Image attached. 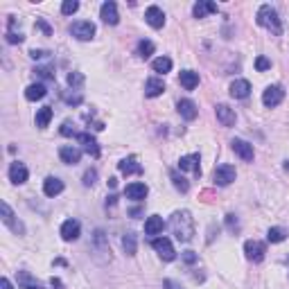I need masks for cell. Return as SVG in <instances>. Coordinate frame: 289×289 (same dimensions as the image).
Wrapping results in <instances>:
<instances>
[{"instance_id": "6da1fadb", "label": "cell", "mask_w": 289, "mask_h": 289, "mask_svg": "<svg viewBox=\"0 0 289 289\" xmlns=\"http://www.w3.org/2000/svg\"><path fill=\"white\" fill-rule=\"evenodd\" d=\"M170 228L179 242H190L194 235V219L187 210H177L170 219Z\"/></svg>"}, {"instance_id": "7a4b0ae2", "label": "cell", "mask_w": 289, "mask_h": 289, "mask_svg": "<svg viewBox=\"0 0 289 289\" xmlns=\"http://www.w3.org/2000/svg\"><path fill=\"white\" fill-rule=\"evenodd\" d=\"M257 25L267 27L269 32H273L276 36L283 34V25H280V18H278V11L273 9L271 5H262L257 9Z\"/></svg>"}, {"instance_id": "3957f363", "label": "cell", "mask_w": 289, "mask_h": 289, "mask_svg": "<svg viewBox=\"0 0 289 289\" xmlns=\"http://www.w3.org/2000/svg\"><path fill=\"white\" fill-rule=\"evenodd\" d=\"M70 34L75 38H79V41H91L95 36V25L91 21H77L70 25Z\"/></svg>"}, {"instance_id": "277c9868", "label": "cell", "mask_w": 289, "mask_h": 289, "mask_svg": "<svg viewBox=\"0 0 289 289\" xmlns=\"http://www.w3.org/2000/svg\"><path fill=\"white\" fill-rule=\"evenodd\" d=\"M235 177H237V172H235V167L233 165H217L215 167V183L217 185H230V183L235 181Z\"/></svg>"}, {"instance_id": "5b68a950", "label": "cell", "mask_w": 289, "mask_h": 289, "mask_svg": "<svg viewBox=\"0 0 289 289\" xmlns=\"http://www.w3.org/2000/svg\"><path fill=\"white\" fill-rule=\"evenodd\" d=\"M283 97H285V91H283V86L278 84H273V86H267V91L262 93V104L264 107H278L280 102H283Z\"/></svg>"}, {"instance_id": "8992f818", "label": "cell", "mask_w": 289, "mask_h": 289, "mask_svg": "<svg viewBox=\"0 0 289 289\" xmlns=\"http://www.w3.org/2000/svg\"><path fill=\"white\" fill-rule=\"evenodd\" d=\"M151 247H154V251L158 253L163 260H167V262L177 257V251H174V247H172V242L167 240V237H156V240L151 242Z\"/></svg>"}, {"instance_id": "52a82bcc", "label": "cell", "mask_w": 289, "mask_h": 289, "mask_svg": "<svg viewBox=\"0 0 289 289\" xmlns=\"http://www.w3.org/2000/svg\"><path fill=\"white\" fill-rule=\"evenodd\" d=\"M244 253H247V257L249 260H253V262H262L264 253H267V247H264L262 242H257V240H249L247 244H244Z\"/></svg>"}, {"instance_id": "ba28073f", "label": "cell", "mask_w": 289, "mask_h": 289, "mask_svg": "<svg viewBox=\"0 0 289 289\" xmlns=\"http://www.w3.org/2000/svg\"><path fill=\"white\" fill-rule=\"evenodd\" d=\"M230 147H233V151L240 156L242 161H247V163H251L253 156H255V151H253V144H249L247 140H242V138H235L233 143H230Z\"/></svg>"}, {"instance_id": "9c48e42d", "label": "cell", "mask_w": 289, "mask_h": 289, "mask_svg": "<svg viewBox=\"0 0 289 289\" xmlns=\"http://www.w3.org/2000/svg\"><path fill=\"white\" fill-rule=\"evenodd\" d=\"M144 21L149 23L151 27H156V30H161V27L165 25V14H163L161 7L151 5V7H147V11H144Z\"/></svg>"}, {"instance_id": "30bf717a", "label": "cell", "mask_w": 289, "mask_h": 289, "mask_svg": "<svg viewBox=\"0 0 289 289\" xmlns=\"http://www.w3.org/2000/svg\"><path fill=\"white\" fill-rule=\"evenodd\" d=\"M0 210H2V224L9 226L16 235H18V233H23V224H21V221H16V217H14V213H11L9 204H5V201H2V204H0Z\"/></svg>"}, {"instance_id": "8fae6325", "label": "cell", "mask_w": 289, "mask_h": 289, "mask_svg": "<svg viewBox=\"0 0 289 289\" xmlns=\"http://www.w3.org/2000/svg\"><path fill=\"white\" fill-rule=\"evenodd\" d=\"M215 113H217V120H219L224 127H233L235 120H237L235 111H233L230 107H226V104H217V107H215Z\"/></svg>"}, {"instance_id": "7c38bea8", "label": "cell", "mask_w": 289, "mask_h": 289, "mask_svg": "<svg viewBox=\"0 0 289 289\" xmlns=\"http://www.w3.org/2000/svg\"><path fill=\"white\" fill-rule=\"evenodd\" d=\"M59 158L64 163H68V165H77L81 161V151L77 147H72V144H64L59 149Z\"/></svg>"}, {"instance_id": "4fadbf2b", "label": "cell", "mask_w": 289, "mask_h": 289, "mask_svg": "<svg viewBox=\"0 0 289 289\" xmlns=\"http://www.w3.org/2000/svg\"><path fill=\"white\" fill-rule=\"evenodd\" d=\"M79 230H81L79 221L68 219V221H64V226H61V237H64L66 242H75L77 237H79Z\"/></svg>"}, {"instance_id": "5bb4252c", "label": "cell", "mask_w": 289, "mask_h": 289, "mask_svg": "<svg viewBox=\"0 0 289 289\" xmlns=\"http://www.w3.org/2000/svg\"><path fill=\"white\" fill-rule=\"evenodd\" d=\"M100 16H102L104 23H108V25H118L120 16H118V7H115V2H104L102 9H100Z\"/></svg>"}, {"instance_id": "9a60e30c", "label": "cell", "mask_w": 289, "mask_h": 289, "mask_svg": "<svg viewBox=\"0 0 289 289\" xmlns=\"http://www.w3.org/2000/svg\"><path fill=\"white\" fill-rule=\"evenodd\" d=\"M77 140L84 144V151L88 156H93V158H97V156H100V144H97V140L93 138L91 134H77Z\"/></svg>"}, {"instance_id": "2e32d148", "label": "cell", "mask_w": 289, "mask_h": 289, "mask_svg": "<svg viewBox=\"0 0 289 289\" xmlns=\"http://www.w3.org/2000/svg\"><path fill=\"white\" fill-rule=\"evenodd\" d=\"M27 167L23 165V163H11V167H9V181L11 183H16V185H21V183H25L27 181Z\"/></svg>"}, {"instance_id": "e0dca14e", "label": "cell", "mask_w": 289, "mask_h": 289, "mask_svg": "<svg viewBox=\"0 0 289 289\" xmlns=\"http://www.w3.org/2000/svg\"><path fill=\"white\" fill-rule=\"evenodd\" d=\"M163 91H165V84L158 77H149V79L144 81V95L147 97H158V95H163Z\"/></svg>"}, {"instance_id": "ac0fdd59", "label": "cell", "mask_w": 289, "mask_h": 289, "mask_svg": "<svg viewBox=\"0 0 289 289\" xmlns=\"http://www.w3.org/2000/svg\"><path fill=\"white\" fill-rule=\"evenodd\" d=\"M43 192L48 194V197H57V194L64 192V181L57 177H48L43 181Z\"/></svg>"}, {"instance_id": "d6986e66", "label": "cell", "mask_w": 289, "mask_h": 289, "mask_svg": "<svg viewBox=\"0 0 289 289\" xmlns=\"http://www.w3.org/2000/svg\"><path fill=\"white\" fill-rule=\"evenodd\" d=\"M147 192H149V187L144 185V183H129L127 190H124V194L129 199H134V201H143L147 197Z\"/></svg>"}, {"instance_id": "ffe728a7", "label": "cell", "mask_w": 289, "mask_h": 289, "mask_svg": "<svg viewBox=\"0 0 289 289\" xmlns=\"http://www.w3.org/2000/svg\"><path fill=\"white\" fill-rule=\"evenodd\" d=\"M118 170L129 177V174H140V172H143V165L136 161V156H129V158H122V161L118 163Z\"/></svg>"}, {"instance_id": "44dd1931", "label": "cell", "mask_w": 289, "mask_h": 289, "mask_svg": "<svg viewBox=\"0 0 289 289\" xmlns=\"http://www.w3.org/2000/svg\"><path fill=\"white\" fill-rule=\"evenodd\" d=\"M249 93H251V84L247 79H235L230 84V95L235 100H244V97H249Z\"/></svg>"}, {"instance_id": "7402d4cb", "label": "cell", "mask_w": 289, "mask_h": 289, "mask_svg": "<svg viewBox=\"0 0 289 289\" xmlns=\"http://www.w3.org/2000/svg\"><path fill=\"white\" fill-rule=\"evenodd\" d=\"M179 167L185 172H194V174H201V167H199V154H190V156H181L179 161Z\"/></svg>"}, {"instance_id": "603a6c76", "label": "cell", "mask_w": 289, "mask_h": 289, "mask_svg": "<svg viewBox=\"0 0 289 289\" xmlns=\"http://www.w3.org/2000/svg\"><path fill=\"white\" fill-rule=\"evenodd\" d=\"M163 226H165L163 217L151 215V217H147V221H144V233H147V235H158V233H163Z\"/></svg>"}, {"instance_id": "cb8c5ba5", "label": "cell", "mask_w": 289, "mask_h": 289, "mask_svg": "<svg viewBox=\"0 0 289 289\" xmlns=\"http://www.w3.org/2000/svg\"><path fill=\"white\" fill-rule=\"evenodd\" d=\"M179 81H181V86L185 88V91H194L199 86V72H192V70H183L181 77H179Z\"/></svg>"}, {"instance_id": "d4e9b609", "label": "cell", "mask_w": 289, "mask_h": 289, "mask_svg": "<svg viewBox=\"0 0 289 289\" xmlns=\"http://www.w3.org/2000/svg\"><path fill=\"white\" fill-rule=\"evenodd\" d=\"M179 113H181L185 120H194L199 111H197V104H194L192 100H181V102H179Z\"/></svg>"}, {"instance_id": "484cf974", "label": "cell", "mask_w": 289, "mask_h": 289, "mask_svg": "<svg viewBox=\"0 0 289 289\" xmlns=\"http://www.w3.org/2000/svg\"><path fill=\"white\" fill-rule=\"evenodd\" d=\"M194 18H204L206 14H213V11H217V5L215 2H210V0H199L197 5H194Z\"/></svg>"}, {"instance_id": "4316f807", "label": "cell", "mask_w": 289, "mask_h": 289, "mask_svg": "<svg viewBox=\"0 0 289 289\" xmlns=\"http://www.w3.org/2000/svg\"><path fill=\"white\" fill-rule=\"evenodd\" d=\"M45 86L43 84H32V86H27L25 88V97L30 100V102H36V100H43L45 97Z\"/></svg>"}, {"instance_id": "83f0119b", "label": "cell", "mask_w": 289, "mask_h": 289, "mask_svg": "<svg viewBox=\"0 0 289 289\" xmlns=\"http://www.w3.org/2000/svg\"><path fill=\"white\" fill-rule=\"evenodd\" d=\"M18 287L21 289H43L41 283H36L27 271H18Z\"/></svg>"}, {"instance_id": "f1b7e54d", "label": "cell", "mask_w": 289, "mask_h": 289, "mask_svg": "<svg viewBox=\"0 0 289 289\" xmlns=\"http://www.w3.org/2000/svg\"><path fill=\"white\" fill-rule=\"evenodd\" d=\"M50 120H52V108H50V107L38 108V113H36V127L38 129H45L50 124Z\"/></svg>"}, {"instance_id": "f546056e", "label": "cell", "mask_w": 289, "mask_h": 289, "mask_svg": "<svg viewBox=\"0 0 289 289\" xmlns=\"http://www.w3.org/2000/svg\"><path fill=\"white\" fill-rule=\"evenodd\" d=\"M151 68H154V72H170L172 70V59L170 57H158V59H154Z\"/></svg>"}, {"instance_id": "4dcf8cb0", "label": "cell", "mask_w": 289, "mask_h": 289, "mask_svg": "<svg viewBox=\"0 0 289 289\" xmlns=\"http://www.w3.org/2000/svg\"><path fill=\"white\" fill-rule=\"evenodd\" d=\"M154 54V43L151 41H140L138 43V57L140 59H149Z\"/></svg>"}, {"instance_id": "1f68e13d", "label": "cell", "mask_w": 289, "mask_h": 289, "mask_svg": "<svg viewBox=\"0 0 289 289\" xmlns=\"http://www.w3.org/2000/svg\"><path fill=\"white\" fill-rule=\"evenodd\" d=\"M170 177H172V183H174V187H177V190H181V192H187V190H190V183H187L185 179L179 174V172H172Z\"/></svg>"}, {"instance_id": "d6a6232c", "label": "cell", "mask_w": 289, "mask_h": 289, "mask_svg": "<svg viewBox=\"0 0 289 289\" xmlns=\"http://www.w3.org/2000/svg\"><path fill=\"white\" fill-rule=\"evenodd\" d=\"M267 240L271 242V244H280V242L285 240V230H283V228H278V226H273V228H269Z\"/></svg>"}, {"instance_id": "836d02e7", "label": "cell", "mask_w": 289, "mask_h": 289, "mask_svg": "<svg viewBox=\"0 0 289 289\" xmlns=\"http://www.w3.org/2000/svg\"><path fill=\"white\" fill-rule=\"evenodd\" d=\"M122 247H124V251H127L129 255H134L136 253V235L134 233H127V235L122 237Z\"/></svg>"}, {"instance_id": "e575fe53", "label": "cell", "mask_w": 289, "mask_h": 289, "mask_svg": "<svg viewBox=\"0 0 289 289\" xmlns=\"http://www.w3.org/2000/svg\"><path fill=\"white\" fill-rule=\"evenodd\" d=\"M77 9H79V2H77V0H66L64 5H61V14H66V16L75 14Z\"/></svg>"}, {"instance_id": "d590c367", "label": "cell", "mask_w": 289, "mask_h": 289, "mask_svg": "<svg viewBox=\"0 0 289 289\" xmlns=\"http://www.w3.org/2000/svg\"><path fill=\"white\" fill-rule=\"evenodd\" d=\"M68 84L70 86H81L84 84V75H81V72H68Z\"/></svg>"}, {"instance_id": "8d00e7d4", "label": "cell", "mask_w": 289, "mask_h": 289, "mask_svg": "<svg viewBox=\"0 0 289 289\" xmlns=\"http://www.w3.org/2000/svg\"><path fill=\"white\" fill-rule=\"evenodd\" d=\"M255 68L260 70V72H262V70H269V68H271V61H269L267 57H257V59H255Z\"/></svg>"}, {"instance_id": "74e56055", "label": "cell", "mask_w": 289, "mask_h": 289, "mask_svg": "<svg viewBox=\"0 0 289 289\" xmlns=\"http://www.w3.org/2000/svg\"><path fill=\"white\" fill-rule=\"evenodd\" d=\"M81 100H84L81 95H68V93H64V102L66 104H75V107H79Z\"/></svg>"}, {"instance_id": "f35d334b", "label": "cell", "mask_w": 289, "mask_h": 289, "mask_svg": "<svg viewBox=\"0 0 289 289\" xmlns=\"http://www.w3.org/2000/svg\"><path fill=\"white\" fill-rule=\"evenodd\" d=\"M95 179H97V172L95 170H88L84 174V185H93V183H95Z\"/></svg>"}, {"instance_id": "ab89813d", "label": "cell", "mask_w": 289, "mask_h": 289, "mask_svg": "<svg viewBox=\"0 0 289 289\" xmlns=\"http://www.w3.org/2000/svg\"><path fill=\"white\" fill-rule=\"evenodd\" d=\"M23 38H25V36H23V34H16L14 30H9V32H7V41H9V43H23Z\"/></svg>"}, {"instance_id": "60d3db41", "label": "cell", "mask_w": 289, "mask_h": 289, "mask_svg": "<svg viewBox=\"0 0 289 289\" xmlns=\"http://www.w3.org/2000/svg\"><path fill=\"white\" fill-rule=\"evenodd\" d=\"M36 72L43 77V79H50V81H54V72H52V70H48V68H38Z\"/></svg>"}, {"instance_id": "b9f144b4", "label": "cell", "mask_w": 289, "mask_h": 289, "mask_svg": "<svg viewBox=\"0 0 289 289\" xmlns=\"http://www.w3.org/2000/svg\"><path fill=\"white\" fill-rule=\"evenodd\" d=\"M36 27H41L43 30V34H45V36H50V34H52V30H50V25L45 21H43V18H38L36 21Z\"/></svg>"}, {"instance_id": "7bdbcfd3", "label": "cell", "mask_w": 289, "mask_h": 289, "mask_svg": "<svg viewBox=\"0 0 289 289\" xmlns=\"http://www.w3.org/2000/svg\"><path fill=\"white\" fill-rule=\"evenodd\" d=\"M61 134H64V136H77L75 129H72V124H70V122H64V127H61Z\"/></svg>"}, {"instance_id": "ee69618b", "label": "cell", "mask_w": 289, "mask_h": 289, "mask_svg": "<svg viewBox=\"0 0 289 289\" xmlns=\"http://www.w3.org/2000/svg\"><path fill=\"white\" fill-rule=\"evenodd\" d=\"M183 260H185L187 264H192V262H197V255H194L192 251H185V253H183Z\"/></svg>"}, {"instance_id": "f6af8a7d", "label": "cell", "mask_w": 289, "mask_h": 289, "mask_svg": "<svg viewBox=\"0 0 289 289\" xmlns=\"http://www.w3.org/2000/svg\"><path fill=\"white\" fill-rule=\"evenodd\" d=\"M45 50H32V52H30V57H32V59H43V57H45Z\"/></svg>"}, {"instance_id": "bcb514c9", "label": "cell", "mask_w": 289, "mask_h": 289, "mask_svg": "<svg viewBox=\"0 0 289 289\" xmlns=\"http://www.w3.org/2000/svg\"><path fill=\"white\" fill-rule=\"evenodd\" d=\"M226 221H228V226H230V228H237V219H235V215H228V219H226Z\"/></svg>"}, {"instance_id": "7dc6e473", "label": "cell", "mask_w": 289, "mask_h": 289, "mask_svg": "<svg viewBox=\"0 0 289 289\" xmlns=\"http://www.w3.org/2000/svg\"><path fill=\"white\" fill-rule=\"evenodd\" d=\"M0 289H14V287H11V283L7 278H2L0 280Z\"/></svg>"}, {"instance_id": "c3c4849f", "label": "cell", "mask_w": 289, "mask_h": 289, "mask_svg": "<svg viewBox=\"0 0 289 289\" xmlns=\"http://www.w3.org/2000/svg\"><path fill=\"white\" fill-rule=\"evenodd\" d=\"M163 287H165V289H179V285L172 283V280H165V283H163Z\"/></svg>"}, {"instance_id": "681fc988", "label": "cell", "mask_w": 289, "mask_h": 289, "mask_svg": "<svg viewBox=\"0 0 289 289\" xmlns=\"http://www.w3.org/2000/svg\"><path fill=\"white\" fill-rule=\"evenodd\" d=\"M50 285H52V289H61V280L59 278H52L50 280Z\"/></svg>"}]
</instances>
